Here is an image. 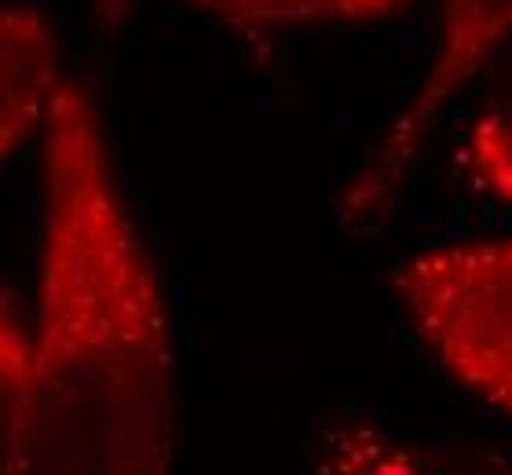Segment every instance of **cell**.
I'll return each mask as SVG.
<instances>
[{
	"instance_id": "1",
	"label": "cell",
	"mask_w": 512,
	"mask_h": 475,
	"mask_svg": "<svg viewBox=\"0 0 512 475\" xmlns=\"http://www.w3.org/2000/svg\"><path fill=\"white\" fill-rule=\"evenodd\" d=\"M176 348L147 253L81 85L44 125L37 318L11 475H172Z\"/></svg>"
},
{
	"instance_id": "2",
	"label": "cell",
	"mask_w": 512,
	"mask_h": 475,
	"mask_svg": "<svg viewBox=\"0 0 512 475\" xmlns=\"http://www.w3.org/2000/svg\"><path fill=\"white\" fill-rule=\"evenodd\" d=\"M395 289L443 370L512 413V238L410 256Z\"/></svg>"
},
{
	"instance_id": "3",
	"label": "cell",
	"mask_w": 512,
	"mask_h": 475,
	"mask_svg": "<svg viewBox=\"0 0 512 475\" xmlns=\"http://www.w3.org/2000/svg\"><path fill=\"white\" fill-rule=\"evenodd\" d=\"M512 41V0H439V44L425 81L395 117L366 169L344 194L348 220H370L403 187L417 150L425 147L443 106L498 59Z\"/></svg>"
},
{
	"instance_id": "4",
	"label": "cell",
	"mask_w": 512,
	"mask_h": 475,
	"mask_svg": "<svg viewBox=\"0 0 512 475\" xmlns=\"http://www.w3.org/2000/svg\"><path fill=\"white\" fill-rule=\"evenodd\" d=\"M63 85L48 19L26 4H0V161L48 125Z\"/></svg>"
},
{
	"instance_id": "5",
	"label": "cell",
	"mask_w": 512,
	"mask_h": 475,
	"mask_svg": "<svg viewBox=\"0 0 512 475\" xmlns=\"http://www.w3.org/2000/svg\"><path fill=\"white\" fill-rule=\"evenodd\" d=\"M311 475H512L505 457L432 446L370 421H341L319 439Z\"/></svg>"
},
{
	"instance_id": "6",
	"label": "cell",
	"mask_w": 512,
	"mask_h": 475,
	"mask_svg": "<svg viewBox=\"0 0 512 475\" xmlns=\"http://www.w3.org/2000/svg\"><path fill=\"white\" fill-rule=\"evenodd\" d=\"M494 77L472 117L465 158L494 198L512 205V41L494 59Z\"/></svg>"
},
{
	"instance_id": "7",
	"label": "cell",
	"mask_w": 512,
	"mask_h": 475,
	"mask_svg": "<svg viewBox=\"0 0 512 475\" xmlns=\"http://www.w3.org/2000/svg\"><path fill=\"white\" fill-rule=\"evenodd\" d=\"M191 8L242 26H300V22H366L392 15L406 0H183Z\"/></svg>"
},
{
	"instance_id": "8",
	"label": "cell",
	"mask_w": 512,
	"mask_h": 475,
	"mask_svg": "<svg viewBox=\"0 0 512 475\" xmlns=\"http://www.w3.org/2000/svg\"><path fill=\"white\" fill-rule=\"evenodd\" d=\"M26 362H30V333L11 315V307L0 300V475H11L22 388H26Z\"/></svg>"
}]
</instances>
